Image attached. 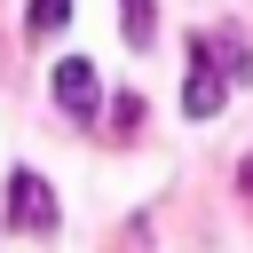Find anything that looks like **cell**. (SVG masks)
<instances>
[{"mask_svg": "<svg viewBox=\"0 0 253 253\" xmlns=\"http://www.w3.org/2000/svg\"><path fill=\"white\" fill-rule=\"evenodd\" d=\"M221 103H229V79H221V63H213L206 40H198V47H190V79H182V111H190V119H213Z\"/></svg>", "mask_w": 253, "mask_h": 253, "instance_id": "cell-2", "label": "cell"}, {"mask_svg": "<svg viewBox=\"0 0 253 253\" xmlns=\"http://www.w3.org/2000/svg\"><path fill=\"white\" fill-rule=\"evenodd\" d=\"M119 24H126V47H150L158 40V8L150 0H119Z\"/></svg>", "mask_w": 253, "mask_h": 253, "instance_id": "cell-5", "label": "cell"}, {"mask_svg": "<svg viewBox=\"0 0 253 253\" xmlns=\"http://www.w3.org/2000/svg\"><path fill=\"white\" fill-rule=\"evenodd\" d=\"M206 55H221V79H229V87H237V79L253 71V63H245V32H237V24H221V32H206Z\"/></svg>", "mask_w": 253, "mask_h": 253, "instance_id": "cell-4", "label": "cell"}, {"mask_svg": "<svg viewBox=\"0 0 253 253\" xmlns=\"http://www.w3.org/2000/svg\"><path fill=\"white\" fill-rule=\"evenodd\" d=\"M55 103H63L79 126L95 119V103H103V79H95V63H87V55H63V63H55Z\"/></svg>", "mask_w": 253, "mask_h": 253, "instance_id": "cell-3", "label": "cell"}, {"mask_svg": "<svg viewBox=\"0 0 253 253\" xmlns=\"http://www.w3.org/2000/svg\"><path fill=\"white\" fill-rule=\"evenodd\" d=\"M63 24H71V0H32V8H24V32H32V40H47V32H63Z\"/></svg>", "mask_w": 253, "mask_h": 253, "instance_id": "cell-6", "label": "cell"}, {"mask_svg": "<svg viewBox=\"0 0 253 253\" xmlns=\"http://www.w3.org/2000/svg\"><path fill=\"white\" fill-rule=\"evenodd\" d=\"M134 126H142V103L119 95V103H111V134H134Z\"/></svg>", "mask_w": 253, "mask_h": 253, "instance_id": "cell-7", "label": "cell"}, {"mask_svg": "<svg viewBox=\"0 0 253 253\" xmlns=\"http://www.w3.org/2000/svg\"><path fill=\"white\" fill-rule=\"evenodd\" d=\"M8 229H32V237H47V229H55V190H47L32 166H16V174H8Z\"/></svg>", "mask_w": 253, "mask_h": 253, "instance_id": "cell-1", "label": "cell"}, {"mask_svg": "<svg viewBox=\"0 0 253 253\" xmlns=\"http://www.w3.org/2000/svg\"><path fill=\"white\" fill-rule=\"evenodd\" d=\"M237 190H245V206H253V150L237 158Z\"/></svg>", "mask_w": 253, "mask_h": 253, "instance_id": "cell-8", "label": "cell"}]
</instances>
